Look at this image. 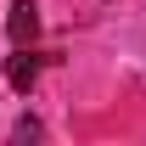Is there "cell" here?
I'll list each match as a JSON object with an SVG mask.
<instances>
[{
    "instance_id": "obj_1",
    "label": "cell",
    "mask_w": 146,
    "mask_h": 146,
    "mask_svg": "<svg viewBox=\"0 0 146 146\" xmlns=\"http://www.w3.org/2000/svg\"><path fill=\"white\" fill-rule=\"evenodd\" d=\"M6 34H11V45H34V34H39V6L34 0H11Z\"/></svg>"
},
{
    "instance_id": "obj_2",
    "label": "cell",
    "mask_w": 146,
    "mask_h": 146,
    "mask_svg": "<svg viewBox=\"0 0 146 146\" xmlns=\"http://www.w3.org/2000/svg\"><path fill=\"white\" fill-rule=\"evenodd\" d=\"M39 62H45V56H34L28 45H17V56H6V79H11V90H17V96H28V90H34Z\"/></svg>"
},
{
    "instance_id": "obj_3",
    "label": "cell",
    "mask_w": 146,
    "mask_h": 146,
    "mask_svg": "<svg viewBox=\"0 0 146 146\" xmlns=\"http://www.w3.org/2000/svg\"><path fill=\"white\" fill-rule=\"evenodd\" d=\"M39 135H45V124H39L34 112H23L17 124H11V141H39Z\"/></svg>"
}]
</instances>
